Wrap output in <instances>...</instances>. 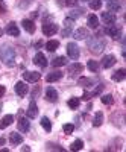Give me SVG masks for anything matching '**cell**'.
Here are the masks:
<instances>
[{
	"mask_svg": "<svg viewBox=\"0 0 126 152\" xmlns=\"http://www.w3.org/2000/svg\"><path fill=\"white\" fill-rule=\"evenodd\" d=\"M0 59L5 66L12 67L15 64V50L12 49L11 46H3L0 47Z\"/></svg>",
	"mask_w": 126,
	"mask_h": 152,
	"instance_id": "1",
	"label": "cell"
},
{
	"mask_svg": "<svg viewBox=\"0 0 126 152\" xmlns=\"http://www.w3.org/2000/svg\"><path fill=\"white\" fill-rule=\"evenodd\" d=\"M105 46H106L105 40H102V38H99V37H94V38L88 40V49H90L93 53H100L105 49Z\"/></svg>",
	"mask_w": 126,
	"mask_h": 152,
	"instance_id": "2",
	"label": "cell"
},
{
	"mask_svg": "<svg viewBox=\"0 0 126 152\" xmlns=\"http://www.w3.org/2000/svg\"><path fill=\"white\" fill-rule=\"evenodd\" d=\"M105 32L109 35V37H112L114 40H120L122 38V26H117V24H111L109 28H106L105 29Z\"/></svg>",
	"mask_w": 126,
	"mask_h": 152,
	"instance_id": "3",
	"label": "cell"
},
{
	"mask_svg": "<svg viewBox=\"0 0 126 152\" xmlns=\"http://www.w3.org/2000/svg\"><path fill=\"white\" fill-rule=\"evenodd\" d=\"M67 55H68V58H71V59H74V61L79 58L81 52H79V47H78L76 43H68V44H67Z\"/></svg>",
	"mask_w": 126,
	"mask_h": 152,
	"instance_id": "4",
	"label": "cell"
},
{
	"mask_svg": "<svg viewBox=\"0 0 126 152\" xmlns=\"http://www.w3.org/2000/svg\"><path fill=\"white\" fill-rule=\"evenodd\" d=\"M58 32V24L55 23H44L43 24V34L46 37H52Z\"/></svg>",
	"mask_w": 126,
	"mask_h": 152,
	"instance_id": "5",
	"label": "cell"
},
{
	"mask_svg": "<svg viewBox=\"0 0 126 152\" xmlns=\"http://www.w3.org/2000/svg\"><path fill=\"white\" fill-rule=\"evenodd\" d=\"M40 78H41V75L38 72H24L23 73V79L26 81V82H31V84L38 82Z\"/></svg>",
	"mask_w": 126,
	"mask_h": 152,
	"instance_id": "6",
	"label": "cell"
},
{
	"mask_svg": "<svg viewBox=\"0 0 126 152\" xmlns=\"http://www.w3.org/2000/svg\"><path fill=\"white\" fill-rule=\"evenodd\" d=\"M117 62V58L114 55H105L102 58V62H100V66H102L103 69H111L112 66H114Z\"/></svg>",
	"mask_w": 126,
	"mask_h": 152,
	"instance_id": "7",
	"label": "cell"
},
{
	"mask_svg": "<svg viewBox=\"0 0 126 152\" xmlns=\"http://www.w3.org/2000/svg\"><path fill=\"white\" fill-rule=\"evenodd\" d=\"M26 116H28V119H35L38 116V107H36L35 100H31L29 102V107L26 110Z\"/></svg>",
	"mask_w": 126,
	"mask_h": 152,
	"instance_id": "8",
	"label": "cell"
},
{
	"mask_svg": "<svg viewBox=\"0 0 126 152\" xmlns=\"http://www.w3.org/2000/svg\"><path fill=\"white\" fill-rule=\"evenodd\" d=\"M17 128H18L20 132H28L31 129V122L26 117H20L18 122H17Z\"/></svg>",
	"mask_w": 126,
	"mask_h": 152,
	"instance_id": "9",
	"label": "cell"
},
{
	"mask_svg": "<svg viewBox=\"0 0 126 152\" xmlns=\"http://www.w3.org/2000/svg\"><path fill=\"white\" fill-rule=\"evenodd\" d=\"M15 93L20 96V97H23V96H26L28 93H29V87L24 84L23 81H18L17 84H15Z\"/></svg>",
	"mask_w": 126,
	"mask_h": 152,
	"instance_id": "10",
	"label": "cell"
},
{
	"mask_svg": "<svg viewBox=\"0 0 126 152\" xmlns=\"http://www.w3.org/2000/svg\"><path fill=\"white\" fill-rule=\"evenodd\" d=\"M73 23H74V20L70 18V17H67V18L64 20V29H62V37H68V35H71Z\"/></svg>",
	"mask_w": 126,
	"mask_h": 152,
	"instance_id": "11",
	"label": "cell"
},
{
	"mask_svg": "<svg viewBox=\"0 0 126 152\" xmlns=\"http://www.w3.org/2000/svg\"><path fill=\"white\" fill-rule=\"evenodd\" d=\"M73 37H74V40H87L88 37H91L90 32H88V29L85 28H79L73 32Z\"/></svg>",
	"mask_w": 126,
	"mask_h": 152,
	"instance_id": "12",
	"label": "cell"
},
{
	"mask_svg": "<svg viewBox=\"0 0 126 152\" xmlns=\"http://www.w3.org/2000/svg\"><path fill=\"white\" fill-rule=\"evenodd\" d=\"M34 64L38 66V67H41V69H44V67H47V58H46L41 52H38V53L34 56Z\"/></svg>",
	"mask_w": 126,
	"mask_h": 152,
	"instance_id": "13",
	"label": "cell"
},
{
	"mask_svg": "<svg viewBox=\"0 0 126 152\" xmlns=\"http://www.w3.org/2000/svg\"><path fill=\"white\" fill-rule=\"evenodd\" d=\"M116 20H117V17H116V14H112V12H102V21L106 24V26H111V24H114L116 23Z\"/></svg>",
	"mask_w": 126,
	"mask_h": 152,
	"instance_id": "14",
	"label": "cell"
},
{
	"mask_svg": "<svg viewBox=\"0 0 126 152\" xmlns=\"http://www.w3.org/2000/svg\"><path fill=\"white\" fill-rule=\"evenodd\" d=\"M5 32L8 34V35H11V37H20V29H18V26L14 23V21H11L8 26H6V29H5Z\"/></svg>",
	"mask_w": 126,
	"mask_h": 152,
	"instance_id": "15",
	"label": "cell"
},
{
	"mask_svg": "<svg viewBox=\"0 0 126 152\" xmlns=\"http://www.w3.org/2000/svg\"><path fill=\"white\" fill-rule=\"evenodd\" d=\"M21 26H23V29L26 31L28 34H34V32H35V29H36L35 23H34L32 20H29V18H24V20L21 21Z\"/></svg>",
	"mask_w": 126,
	"mask_h": 152,
	"instance_id": "16",
	"label": "cell"
},
{
	"mask_svg": "<svg viewBox=\"0 0 126 152\" xmlns=\"http://www.w3.org/2000/svg\"><path fill=\"white\" fill-rule=\"evenodd\" d=\"M46 99L49 100V102H56V100H58V91L55 90L53 87H47V90H46Z\"/></svg>",
	"mask_w": 126,
	"mask_h": 152,
	"instance_id": "17",
	"label": "cell"
},
{
	"mask_svg": "<svg viewBox=\"0 0 126 152\" xmlns=\"http://www.w3.org/2000/svg\"><path fill=\"white\" fill-rule=\"evenodd\" d=\"M61 78H62V72L55 70V72H50V73L46 76V81H47V82H56V81H59Z\"/></svg>",
	"mask_w": 126,
	"mask_h": 152,
	"instance_id": "18",
	"label": "cell"
},
{
	"mask_svg": "<svg viewBox=\"0 0 126 152\" xmlns=\"http://www.w3.org/2000/svg\"><path fill=\"white\" fill-rule=\"evenodd\" d=\"M82 70H84V66L79 64V62H74V64H71V66L68 67V73H70V76H76V75L82 73Z\"/></svg>",
	"mask_w": 126,
	"mask_h": 152,
	"instance_id": "19",
	"label": "cell"
},
{
	"mask_svg": "<svg viewBox=\"0 0 126 152\" xmlns=\"http://www.w3.org/2000/svg\"><path fill=\"white\" fill-rule=\"evenodd\" d=\"M106 6H108V11L112 12V14H114V12H120V9H122V5H120L119 0H109Z\"/></svg>",
	"mask_w": 126,
	"mask_h": 152,
	"instance_id": "20",
	"label": "cell"
},
{
	"mask_svg": "<svg viewBox=\"0 0 126 152\" xmlns=\"http://www.w3.org/2000/svg\"><path fill=\"white\" fill-rule=\"evenodd\" d=\"M125 78H126V70L125 69H119L117 72L112 73V81L114 82H122V81H125Z\"/></svg>",
	"mask_w": 126,
	"mask_h": 152,
	"instance_id": "21",
	"label": "cell"
},
{
	"mask_svg": "<svg viewBox=\"0 0 126 152\" xmlns=\"http://www.w3.org/2000/svg\"><path fill=\"white\" fill-rule=\"evenodd\" d=\"M12 122H14V116H12V114H6V116L2 117V120H0V129L8 128L9 125H12Z\"/></svg>",
	"mask_w": 126,
	"mask_h": 152,
	"instance_id": "22",
	"label": "cell"
},
{
	"mask_svg": "<svg viewBox=\"0 0 126 152\" xmlns=\"http://www.w3.org/2000/svg\"><path fill=\"white\" fill-rule=\"evenodd\" d=\"M9 142L14 145V146L21 145V143H23V137H21L20 134H17V132H11V134H9Z\"/></svg>",
	"mask_w": 126,
	"mask_h": 152,
	"instance_id": "23",
	"label": "cell"
},
{
	"mask_svg": "<svg viewBox=\"0 0 126 152\" xmlns=\"http://www.w3.org/2000/svg\"><path fill=\"white\" fill-rule=\"evenodd\" d=\"M103 123V113L102 111H97L96 114H94V119H93V126H100Z\"/></svg>",
	"mask_w": 126,
	"mask_h": 152,
	"instance_id": "24",
	"label": "cell"
},
{
	"mask_svg": "<svg viewBox=\"0 0 126 152\" xmlns=\"http://www.w3.org/2000/svg\"><path fill=\"white\" fill-rule=\"evenodd\" d=\"M87 23H88V26H90L91 29H97V26H99V18H97L94 14H91V15H88Z\"/></svg>",
	"mask_w": 126,
	"mask_h": 152,
	"instance_id": "25",
	"label": "cell"
},
{
	"mask_svg": "<svg viewBox=\"0 0 126 152\" xmlns=\"http://www.w3.org/2000/svg\"><path fill=\"white\" fill-rule=\"evenodd\" d=\"M59 47V41L58 40H50L46 43V49L49 50V52H55V50Z\"/></svg>",
	"mask_w": 126,
	"mask_h": 152,
	"instance_id": "26",
	"label": "cell"
},
{
	"mask_svg": "<svg viewBox=\"0 0 126 152\" xmlns=\"http://www.w3.org/2000/svg\"><path fill=\"white\" fill-rule=\"evenodd\" d=\"M67 64V58L66 56H58L52 61V66L53 67H62V66H66Z\"/></svg>",
	"mask_w": 126,
	"mask_h": 152,
	"instance_id": "27",
	"label": "cell"
},
{
	"mask_svg": "<svg viewBox=\"0 0 126 152\" xmlns=\"http://www.w3.org/2000/svg\"><path fill=\"white\" fill-rule=\"evenodd\" d=\"M87 67L88 69H90L91 72H99V67H100V64H99V61H93V59H90V61H88L87 62Z\"/></svg>",
	"mask_w": 126,
	"mask_h": 152,
	"instance_id": "28",
	"label": "cell"
},
{
	"mask_svg": "<svg viewBox=\"0 0 126 152\" xmlns=\"http://www.w3.org/2000/svg\"><path fill=\"white\" fill-rule=\"evenodd\" d=\"M41 126L44 128V131H47V132L52 131V123H50L49 117H41Z\"/></svg>",
	"mask_w": 126,
	"mask_h": 152,
	"instance_id": "29",
	"label": "cell"
},
{
	"mask_svg": "<svg viewBox=\"0 0 126 152\" xmlns=\"http://www.w3.org/2000/svg\"><path fill=\"white\" fill-rule=\"evenodd\" d=\"M84 148V142L81 140V138H78V140H74L70 146V151H81Z\"/></svg>",
	"mask_w": 126,
	"mask_h": 152,
	"instance_id": "30",
	"label": "cell"
},
{
	"mask_svg": "<svg viewBox=\"0 0 126 152\" xmlns=\"http://www.w3.org/2000/svg\"><path fill=\"white\" fill-rule=\"evenodd\" d=\"M88 3H90V8L93 11H99L102 8V0H88Z\"/></svg>",
	"mask_w": 126,
	"mask_h": 152,
	"instance_id": "31",
	"label": "cell"
},
{
	"mask_svg": "<svg viewBox=\"0 0 126 152\" xmlns=\"http://www.w3.org/2000/svg\"><path fill=\"white\" fill-rule=\"evenodd\" d=\"M79 104H81V99H78V97H71V99H68V102H67V105L71 110H76L79 107Z\"/></svg>",
	"mask_w": 126,
	"mask_h": 152,
	"instance_id": "32",
	"label": "cell"
},
{
	"mask_svg": "<svg viewBox=\"0 0 126 152\" xmlns=\"http://www.w3.org/2000/svg\"><path fill=\"white\" fill-rule=\"evenodd\" d=\"M78 85L91 87V85H93V79H90V78H79V79H78Z\"/></svg>",
	"mask_w": 126,
	"mask_h": 152,
	"instance_id": "33",
	"label": "cell"
},
{
	"mask_svg": "<svg viewBox=\"0 0 126 152\" xmlns=\"http://www.w3.org/2000/svg\"><path fill=\"white\" fill-rule=\"evenodd\" d=\"M100 100H102V104H105V105H112L114 104V97H112V94H105V96L100 97Z\"/></svg>",
	"mask_w": 126,
	"mask_h": 152,
	"instance_id": "34",
	"label": "cell"
},
{
	"mask_svg": "<svg viewBox=\"0 0 126 152\" xmlns=\"http://www.w3.org/2000/svg\"><path fill=\"white\" fill-rule=\"evenodd\" d=\"M82 12H84V9H73V11H70V18H78V17H81L82 15Z\"/></svg>",
	"mask_w": 126,
	"mask_h": 152,
	"instance_id": "35",
	"label": "cell"
},
{
	"mask_svg": "<svg viewBox=\"0 0 126 152\" xmlns=\"http://www.w3.org/2000/svg\"><path fill=\"white\" fill-rule=\"evenodd\" d=\"M62 129H64V132H66V134H71V132L74 131V125H71V123H67V125H64V126H62Z\"/></svg>",
	"mask_w": 126,
	"mask_h": 152,
	"instance_id": "36",
	"label": "cell"
},
{
	"mask_svg": "<svg viewBox=\"0 0 126 152\" xmlns=\"http://www.w3.org/2000/svg\"><path fill=\"white\" fill-rule=\"evenodd\" d=\"M102 90H103V84H99L97 87H96V90L93 91V93H90V96L93 97V96H99L100 93H102Z\"/></svg>",
	"mask_w": 126,
	"mask_h": 152,
	"instance_id": "37",
	"label": "cell"
},
{
	"mask_svg": "<svg viewBox=\"0 0 126 152\" xmlns=\"http://www.w3.org/2000/svg\"><path fill=\"white\" fill-rule=\"evenodd\" d=\"M47 149H55V151H64V148H61L59 145H53V143H47Z\"/></svg>",
	"mask_w": 126,
	"mask_h": 152,
	"instance_id": "38",
	"label": "cell"
},
{
	"mask_svg": "<svg viewBox=\"0 0 126 152\" xmlns=\"http://www.w3.org/2000/svg\"><path fill=\"white\" fill-rule=\"evenodd\" d=\"M78 3V0H64V5H67V6H74Z\"/></svg>",
	"mask_w": 126,
	"mask_h": 152,
	"instance_id": "39",
	"label": "cell"
},
{
	"mask_svg": "<svg viewBox=\"0 0 126 152\" xmlns=\"http://www.w3.org/2000/svg\"><path fill=\"white\" fill-rule=\"evenodd\" d=\"M5 93H6V88H5L3 85H0V97H3Z\"/></svg>",
	"mask_w": 126,
	"mask_h": 152,
	"instance_id": "40",
	"label": "cell"
},
{
	"mask_svg": "<svg viewBox=\"0 0 126 152\" xmlns=\"http://www.w3.org/2000/svg\"><path fill=\"white\" fill-rule=\"evenodd\" d=\"M90 97H91V96H90V93H88V91H84V94H82V99H84V100H88Z\"/></svg>",
	"mask_w": 126,
	"mask_h": 152,
	"instance_id": "41",
	"label": "cell"
},
{
	"mask_svg": "<svg viewBox=\"0 0 126 152\" xmlns=\"http://www.w3.org/2000/svg\"><path fill=\"white\" fill-rule=\"evenodd\" d=\"M38 93H40V87H38V88H35V90H34V93H32V96H36Z\"/></svg>",
	"mask_w": 126,
	"mask_h": 152,
	"instance_id": "42",
	"label": "cell"
},
{
	"mask_svg": "<svg viewBox=\"0 0 126 152\" xmlns=\"http://www.w3.org/2000/svg\"><path fill=\"white\" fill-rule=\"evenodd\" d=\"M5 143H6V140H5V138H3V137H0V146H3Z\"/></svg>",
	"mask_w": 126,
	"mask_h": 152,
	"instance_id": "43",
	"label": "cell"
},
{
	"mask_svg": "<svg viewBox=\"0 0 126 152\" xmlns=\"http://www.w3.org/2000/svg\"><path fill=\"white\" fill-rule=\"evenodd\" d=\"M56 3L61 6V5H64V0H56Z\"/></svg>",
	"mask_w": 126,
	"mask_h": 152,
	"instance_id": "44",
	"label": "cell"
},
{
	"mask_svg": "<svg viewBox=\"0 0 126 152\" xmlns=\"http://www.w3.org/2000/svg\"><path fill=\"white\" fill-rule=\"evenodd\" d=\"M35 46H36V47H41V46H43V41H38V43H36Z\"/></svg>",
	"mask_w": 126,
	"mask_h": 152,
	"instance_id": "45",
	"label": "cell"
},
{
	"mask_svg": "<svg viewBox=\"0 0 126 152\" xmlns=\"http://www.w3.org/2000/svg\"><path fill=\"white\" fill-rule=\"evenodd\" d=\"M21 151H31V148L29 146H24V148H21Z\"/></svg>",
	"mask_w": 126,
	"mask_h": 152,
	"instance_id": "46",
	"label": "cell"
},
{
	"mask_svg": "<svg viewBox=\"0 0 126 152\" xmlns=\"http://www.w3.org/2000/svg\"><path fill=\"white\" fill-rule=\"evenodd\" d=\"M0 11H5V6H3L2 3H0Z\"/></svg>",
	"mask_w": 126,
	"mask_h": 152,
	"instance_id": "47",
	"label": "cell"
},
{
	"mask_svg": "<svg viewBox=\"0 0 126 152\" xmlns=\"http://www.w3.org/2000/svg\"><path fill=\"white\" fill-rule=\"evenodd\" d=\"M2 34H3V31H2V29H0V37H2Z\"/></svg>",
	"mask_w": 126,
	"mask_h": 152,
	"instance_id": "48",
	"label": "cell"
},
{
	"mask_svg": "<svg viewBox=\"0 0 126 152\" xmlns=\"http://www.w3.org/2000/svg\"><path fill=\"white\" fill-rule=\"evenodd\" d=\"M0 108H2V107H0Z\"/></svg>",
	"mask_w": 126,
	"mask_h": 152,
	"instance_id": "49",
	"label": "cell"
}]
</instances>
